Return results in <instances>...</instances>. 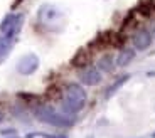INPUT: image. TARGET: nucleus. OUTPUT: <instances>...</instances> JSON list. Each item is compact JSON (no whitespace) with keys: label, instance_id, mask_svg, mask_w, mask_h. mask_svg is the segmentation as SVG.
Here are the masks:
<instances>
[{"label":"nucleus","instance_id":"nucleus-1","mask_svg":"<svg viewBox=\"0 0 155 138\" xmlns=\"http://www.w3.org/2000/svg\"><path fill=\"white\" fill-rule=\"evenodd\" d=\"M34 115L39 121L52 125V126H71L74 123V116L66 111H58L49 104H41L34 110Z\"/></svg>","mask_w":155,"mask_h":138},{"label":"nucleus","instance_id":"nucleus-2","mask_svg":"<svg viewBox=\"0 0 155 138\" xmlns=\"http://www.w3.org/2000/svg\"><path fill=\"white\" fill-rule=\"evenodd\" d=\"M86 104V93L79 84H69L64 89L62 96V111L74 115V113L81 111Z\"/></svg>","mask_w":155,"mask_h":138},{"label":"nucleus","instance_id":"nucleus-3","mask_svg":"<svg viewBox=\"0 0 155 138\" xmlns=\"http://www.w3.org/2000/svg\"><path fill=\"white\" fill-rule=\"evenodd\" d=\"M22 20L24 17L20 14H10L4 19V22L0 24V31L2 34L7 35V37H15L17 32L20 31V27H22Z\"/></svg>","mask_w":155,"mask_h":138},{"label":"nucleus","instance_id":"nucleus-4","mask_svg":"<svg viewBox=\"0 0 155 138\" xmlns=\"http://www.w3.org/2000/svg\"><path fill=\"white\" fill-rule=\"evenodd\" d=\"M39 67V58L35 54H27L24 56L19 62H17V71L24 76H29V74L35 73Z\"/></svg>","mask_w":155,"mask_h":138},{"label":"nucleus","instance_id":"nucleus-5","mask_svg":"<svg viewBox=\"0 0 155 138\" xmlns=\"http://www.w3.org/2000/svg\"><path fill=\"white\" fill-rule=\"evenodd\" d=\"M79 79L86 86H96V84H100V81H101V73L96 67H86L84 71H81Z\"/></svg>","mask_w":155,"mask_h":138},{"label":"nucleus","instance_id":"nucleus-6","mask_svg":"<svg viewBox=\"0 0 155 138\" xmlns=\"http://www.w3.org/2000/svg\"><path fill=\"white\" fill-rule=\"evenodd\" d=\"M150 44H152V35L148 31L140 29L138 32H135V35H133V46H135V49L145 51Z\"/></svg>","mask_w":155,"mask_h":138},{"label":"nucleus","instance_id":"nucleus-7","mask_svg":"<svg viewBox=\"0 0 155 138\" xmlns=\"http://www.w3.org/2000/svg\"><path fill=\"white\" fill-rule=\"evenodd\" d=\"M12 46H14V37H7L5 35L4 39H0V64L8 58Z\"/></svg>","mask_w":155,"mask_h":138},{"label":"nucleus","instance_id":"nucleus-8","mask_svg":"<svg viewBox=\"0 0 155 138\" xmlns=\"http://www.w3.org/2000/svg\"><path fill=\"white\" fill-rule=\"evenodd\" d=\"M133 58H135V52H133L132 49H125V51H121V52L118 54V59H116V66H120V67H125V66H128L130 62L133 61Z\"/></svg>","mask_w":155,"mask_h":138},{"label":"nucleus","instance_id":"nucleus-9","mask_svg":"<svg viewBox=\"0 0 155 138\" xmlns=\"http://www.w3.org/2000/svg\"><path fill=\"white\" fill-rule=\"evenodd\" d=\"M128 79H130V76H128V74H127V76H121V77H118V79H116L115 83H113V84L110 86L108 89H106V94H105V96H106V98H111V96L115 94V93L118 91V89H120L121 86H123L125 83L128 81Z\"/></svg>","mask_w":155,"mask_h":138},{"label":"nucleus","instance_id":"nucleus-10","mask_svg":"<svg viewBox=\"0 0 155 138\" xmlns=\"http://www.w3.org/2000/svg\"><path fill=\"white\" fill-rule=\"evenodd\" d=\"M98 67H100V71H105V73H111L113 71V58L110 56V54H106V56H103V58L98 61Z\"/></svg>","mask_w":155,"mask_h":138},{"label":"nucleus","instance_id":"nucleus-11","mask_svg":"<svg viewBox=\"0 0 155 138\" xmlns=\"http://www.w3.org/2000/svg\"><path fill=\"white\" fill-rule=\"evenodd\" d=\"M2 120H4V113L0 111V123H2Z\"/></svg>","mask_w":155,"mask_h":138},{"label":"nucleus","instance_id":"nucleus-12","mask_svg":"<svg viewBox=\"0 0 155 138\" xmlns=\"http://www.w3.org/2000/svg\"><path fill=\"white\" fill-rule=\"evenodd\" d=\"M153 138H155V133H153Z\"/></svg>","mask_w":155,"mask_h":138}]
</instances>
